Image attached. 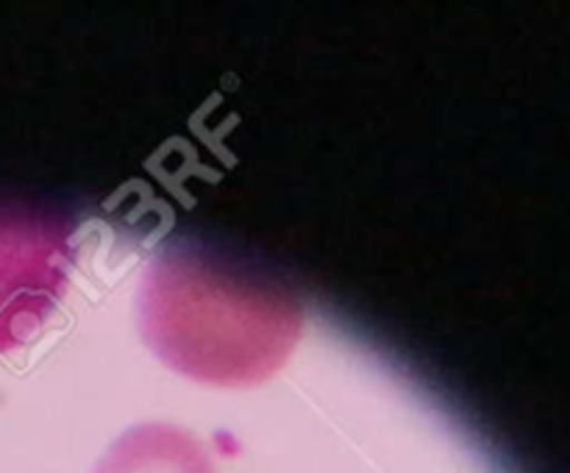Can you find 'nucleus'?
Returning a JSON list of instances; mask_svg holds the SVG:
<instances>
[{"label": "nucleus", "instance_id": "nucleus-1", "mask_svg": "<svg viewBox=\"0 0 570 473\" xmlns=\"http://www.w3.org/2000/svg\"><path fill=\"white\" fill-rule=\"evenodd\" d=\"M139 328L173 371L215 387H254L289 359L304 309L284 289L173 250L145 273Z\"/></svg>", "mask_w": 570, "mask_h": 473}, {"label": "nucleus", "instance_id": "nucleus-2", "mask_svg": "<svg viewBox=\"0 0 570 473\" xmlns=\"http://www.w3.org/2000/svg\"><path fill=\"white\" fill-rule=\"evenodd\" d=\"M72 223L0 206V354L20 348L59 306L72 267Z\"/></svg>", "mask_w": 570, "mask_h": 473}, {"label": "nucleus", "instance_id": "nucleus-3", "mask_svg": "<svg viewBox=\"0 0 570 473\" xmlns=\"http://www.w3.org/2000/svg\"><path fill=\"white\" fill-rule=\"evenodd\" d=\"M95 473H217L195 434L170 423H142L111 443Z\"/></svg>", "mask_w": 570, "mask_h": 473}]
</instances>
